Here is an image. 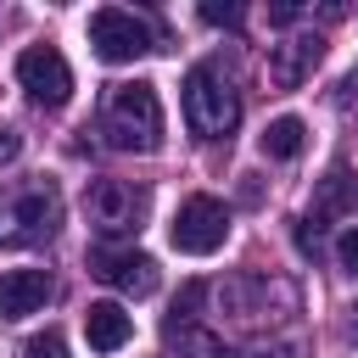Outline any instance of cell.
<instances>
[{
    "mask_svg": "<svg viewBox=\"0 0 358 358\" xmlns=\"http://www.w3.org/2000/svg\"><path fill=\"white\" fill-rule=\"evenodd\" d=\"M101 129L117 151H157L162 145V101L145 78L134 84H112L106 90V112H101Z\"/></svg>",
    "mask_w": 358,
    "mask_h": 358,
    "instance_id": "6da1fadb",
    "label": "cell"
},
{
    "mask_svg": "<svg viewBox=\"0 0 358 358\" xmlns=\"http://www.w3.org/2000/svg\"><path fill=\"white\" fill-rule=\"evenodd\" d=\"M62 224L56 185H0V246H45Z\"/></svg>",
    "mask_w": 358,
    "mask_h": 358,
    "instance_id": "7a4b0ae2",
    "label": "cell"
},
{
    "mask_svg": "<svg viewBox=\"0 0 358 358\" xmlns=\"http://www.w3.org/2000/svg\"><path fill=\"white\" fill-rule=\"evenodd\" d=\"M185 123L201 134V140H229L235 123H241V95L235 84L218 73V67H190L185 73Z\"/></svg>",
    "mask_w": 358,
    "mask_h": 358,
    "instance_id": "3957f363",
    "label": "cell"
},
{
    "mask_svg": "<svg viewBox=\"0 0 358 358\" xmlns=\"http://www.w3.org/2000/svg\"><path fill=\"white\" fill-rule=\"evenodd\" d=\"M168 241H173V252H185V257H213V252L229 241V207H224L218 196H190V201H179V213H173V224H168Z\"/></svg>",
    "mask_w": 358,
    "mask_h": 358,
    "instance_id": "277c9868",
    "label": "cell"
},
{
    "mask_svg": "<svg viewBox=\"0 0 358 358\" xmlns=\"http://www.w3.org/2000/svg\"><path fill=\"white\" fill-rule=\"evenodd\" d=\"M84 213L95 224V235L106 241H129L145 218V190L140 185H123V179H95L90 196H84Z\"/></svg>",
    "mask_w": 358,
    "mask_h": 358,
    "instance_id": "5b68a950",
    "label": "cell"
},
{
    "mask_svg": "<svg viewBox=\"0 0 358 358\" xmlns=\"http://www.w3.org/2000/svg\"><path fill=\"white\" fill-rule=\"evenodd\" d=\"M90 45H95L101 62H140L145 50H157L151 45V28L134 11H123V6H101L90 17Z\"/></svg>",
    "mask_w": 358,
    "mask_h": 358,
    "instance_id": "8992f818",
    "label": "cell"
},
{
    "mask_svg": "<svg viewBox=\"0 0 358 358\" xmlns=\"http://www.w3.org/2000/svg\"><path fill=\"white\" fill-rule=\"evenodd\" d=\"M17 84H22L39 106H67V95H73V67H67V56H62L56 45H28V50L17 56Z\"/></svg>",
    "mask_w": 358,
    "mask_h": 358,
    "instance_id": "52a82bcc",
    "label": "cell"
},
{
    "mask_svg": "<svg viewBox=\"0 0 358 358\" xmlns=\"http://www.w3.org/2000/svg\"><path fill=\"white\" fill-rule=\"evenodd\" d=\"M90 274L95 280H106V285H117L123 296H151L157 291V257H145V252H134V246H95L90 252Z\"/></svg>",
    "mask_w": 358,
    "mask_h": 358,
    "instance_id": "ba28073f",
    "label": "cell"
},
{
    "mask_svg": "<svg viewBox=\"0 0 358 358\" xmlns=\"http://www.w3.org/2000/svg\"><path fill=\"white\" fill-rule=\"evenodd\" d=\"M324 56L319 34H291L285 45H268V90H296Z\"/></svg>",
    "mask_w": 358,
    "mask_h": 358,
    "instance_id": "9c48e42d",
    "label": "cell"
},
{
    "mask_svg": "<svg viewBox=\"0 0 358 358\" xmlns=\"http://www.w3.org/2000/svg\"><path fill=\"white\" fill-rule=\"evenodd\" d=\"M50 274L45 268H6L0 274V319H28L50 302Z\"/></svg>",
    "mask_w": 358,
    "mask_h": 358,
    "instance_id": "30bf717a",
    "label": "cell"
},
{
    "mask_svg": "<svg viewBox=\"0 0 358 358\" xmlns=\"http://www.w3.org/2000/svg\"><path fill=\"white\" fill-rule=\"evenodd\" d=\"M84 336H90L95 352H117V347H129L134 319H129L117 302H90V308H84Z\"/></svg>",
    "mask_w": 358,
    "mask_h": 358,
    "instance_id": "8fae6325",
    "label": "cell"
},
{
    "mask_svg": "<svg viewBox=\"0 0 358 358\" xmlns=\"http://www.w3.org/2000/svg\"><path fill=\"white\" fill-rule=\"evenodd\" d=\"M341 213H358V173L352 168H330L313 196V218H341Z\"/></svg>",
    "mask_w": 358,
    "mask_h": 358,
    "instance_id": "7c38bea8",
    "label": "cell"
},
{
    "mask_svg": "<svg viewBox=\"0 0 358 358\" xmlns=\"http://www.w3.org/2000/svg\"><path fill=\"white\" fill-rule=\"evenodd\" d=\"M302 140H308V129H302V117H274L268 129H263V157H274V162H291L296 151H302Z\"/></svg>",
    "mask_w": 358,
    "mask_h": 358,
    "instance_id": "4fadbf2b",
    "label": "cell"
},
{
    "mask_svg": "<svg viewBox=\"0 0 358 358\" xmlns=\"http://www.w3.org/2000/svg\"><path fill=\"white\" fill-rule=\"evenodd\" d=\"M168 358H224V347H218V336H213V330L168 324Z\"/></svg>",
    "mask_w": 358,
    "mask_h": 358,
    "instance_id": "5bb4252c",
    "label": "cell"
},
{
    "mask_svg": "<svg viewBox=\"0 0 358 358\" xmlns=\"http://www.w3.org/2000/svg\"><path fill=\"white\" fill-rule=\"evenodd\" d=\"M22 358H67V336L62 330H39L22 341Z\"/></svg>",
    "mask_w": 358,
    "mask_h": 358,
    "instance_id": "9a60e30c",
    "label": "cell"
},
{
    "mask_svg": "<svg viewBox=\"0 0 358 358\" xmlns=\"http://www.w3.org/2000/svg\"><path fill=\"white\" fill-rule=\"evenodd\" d=\"M336 263H341L347 274H358V224L341 229V241H336Z\"/></svg>",
    "mask_w": 358,
    "mask_h": 358,
    "instance_id": "2e32d148",
    "label": "cell"
},
{
    "mask_svg": "<svg viewBox=\"0 0 358 358\" xmlns=\"http://www.w3.org/2000/svg\"><path fill=\"white\" fill-rule=\"evenodd\" d=\"M201 22H213V28H235V22H241V6H218V0H207V6H201Z\"/></svg>",
    "mask_w": 358,
    "mask_h": 358,
    "instance_id": "e0dca14e",
    "label": "cell"
},
{
    "mask_svg": "<svg viewBox=\"0 0 358 358\" xmlns=\"http://www.w3.org/2000/svg\"><path fill=\"white\" fill-rule=\"evenodd\" d=\"M241 358H291V347H280V341H252Z\"/></svg>",
    "mask_w": 358,
    "mask_h": 358,
    "instance_id": "ac0fdd59",
    "label": "cell"
},
{
    "mask_svg": "<svg viewBox=\"0 0 358 358\" xmlns=\"http://www.w3.org/2000/svg\"><path fill=\"white\" fill-rule=\"evenodd\" d=\"M17 151H22V140H17V134H11V129H6V123H0V162H11V157H17Z\"/></svg>",
    "mask_w": 358,
    "mask_h": 358,
    "instance_id": "d6986e66",
    "label": "cell"
},
{
    "mask_svg": "<svg viewBox=\"0 0 358 358\" xmlns=\"http://www.w3.org/2000/svg\"><path fill=\"white\" fill-rule=\"evenodd\" d=\"M296 17H302V11H296V6H274V11H268V22H280V28H291V22H296Z\"/></svg>",
    "mask_w": 358,
    "mask_h": 358,
    "instance_id": "ffe728a7",
    "label": "cell"
},
{
    "mask_svg": "<svg viewBox=\"0 0 358 358\" xmlns=\"http://www.w3.org/2000/svg\"><path fill=\"white\" fill-rule=\"evenodd\" d=\"M341 90H347V101H358V73H352V78H347Z\"/></svg>",
    "mask_w": 358,
    "mask_h": 358,
    "instance_id": "44dd1931",
    "label": "cell"
}]
</instances>
